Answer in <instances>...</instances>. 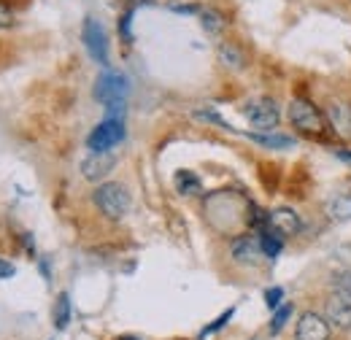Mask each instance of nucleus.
Segmentation results:
<instances>
[{
    "label": "nucleus",
    "mask_w": 351,
    "mask_h": 340,
    "mask_svg": "<svg viewBox=\"0 0 351 340\" xmlns=\"http://www.w3.org/2000/svg\"><path fill=\"white\" fill-rule=\"evenodd\" d=\"M281 300H284V289H281V287H273V289L265 292V302H267L270 311H276V308L281 305Z\"/></svg>",
    "instance_id": "24"
},
{
    "label": "nucleus",
    "mask_w": 351,
    "mask_h": 340,
    "mask_svg": "<svg viewBox=\"0 0 351 340\" xmlns=\"http://www.w3.org/2000/svg\"><path fill=\"white\" fill-rule=\"evenodd\" d=\"M130 22H132V11H128V14H125V16L119 19V33H122V38H125V43H132Z\"/></svg>",
    "instance_id": "25"
},
{
    "label": "nucleus",
    "mask_w": 351,
    "mask_h": 340,
    "mask_svg": "<svg viewBox=\"0 0 351 340\" xmlns=\"http://www.w3.org/2000/svg\"><path fill=\"white\" fill-rule=\"evenodd\" d=\"M195 117H197V119H203V122H214V125H219V127L230 130V132L235 130L232 125H227V122L221 119V117L217 114V111H214V108H208V111H206V108H200V111H195Z\"/></svg>",
    "instance_id": "22"
},
{
    "label": "nucleus",
    "mask_w": 351,
    "mask_h": 340,
    "mask_svg": "<svg viewBox=\"0 0 351 340\" xmlns=\"http://www.w3.org/2000/svg\"><path fill=\"white\" fill-rule=\"evenodd\" d=\"M92 200H95L97 211L103 213L106 219H111V221H119V219L128 213V208H130V195H128V189H125L122 184H117V181L100 184V186L92 192Z\"/></svg>",
    "instance_id": "1"
},
{
    "label": "nucleus",
    "mask_w": 351,
    "mask_h": 340,
    "mask_svg": "<svg viewBox=\"0 0 351 340\" xmlns=\"http://www.w3.org/2000/svg\"><path fill=\"white\" fill-rule=\"evenodd\" d=\"M289 122H292V127L306 132V135H324V130H327L324 114L311 100H303V97H295L289 103Z\"/></svg>",
    "instance_id": "2"
},
{
    "label": "nucleus",
    "mask_w": 351,
    "mask_h": 340,
    "mask_svg": "<svg viewBox=\"0 0 351 340\" xmlns=\"http://www.w3.org/2000/svg\"><path fill=\"white\" fill-rule=\"evenodd\" d=\"M232 313H235V308H227V311L221 313V316H219V319H217V321H211V324H208V327H206V330L200 332V338H208V335H214V332H219L221 327H224V324H227V321L232 319Z\"/></svg>",
    "instance_id": "21"
},
{
    "label": "nucleus",
    "mask_w": 351,
    "mask_h": 340,
    "mask_svg": "<svg viewBox=\"0 0 351 340\" xmlns=\"http://www.w3.org/2000/svg\"><path fill=\"white\" fill-rule=\"evenodd\" d=\"M327 321L338 330H351V292H332L327 300Z\"/></svg>",
    "instance_id": "7"
},
{
    "label": "nucleus",
    "mask_w": 351,
    "mask_h": 340,
    "mask_svg": "<svg viewBox=\"0 0 351 340\" xmlns=\"http://www.w3.org/2000/svg\"><path fill=\"white\" fill-rule=\"evenodd\" d=\"M173 11H181V14H192V11H197V5H171Z\"/></svg>",
    "instance_id": "27"
},
{
    "label": "nucleus",
    "mask_w": 351,
    "mask_h": 340,
    "mask_svg": "<svg viewBox=\"0 0 351 340\" xmlns=\"http://www.w3.org/2000/svg\"><path fill=\"white\" fill-rule=\"evenodd\" d=\"M68 321H71V298H68V292H60L57 305H54V327L65 330Z\"/></svg>",
    "instance_id": "18"
},
{
    "label": "nucleus",
    "mask_w": 351,
    "mask_h": 340,
    "mask_svg": "<svg viewBox=\"0 0 351 340\" xmlns=\"http://www.w3.org/2000/svg\"><path fill=\"white\" fill-rule=\"evenodd\" d=\"M298 340H330V321L322 319L319 313L308 311L298 319V330H295Z\"/></svg>",
    "instance_id": "8"
},
{
    "label": "nucleus",
    "mask_w": 351,
    "mask_h": 340,
    "mask_svg": "<svg viewBox=\"0 0 351 340\" xmlns=\"http://www.w3.org/2000/svg\"><path fill=\"white\" fill-rule=\"evenodd\" d=\"M289 316H292V302H284V305H278V308L273 311V321H270V335H278V332L284 330V324L289 321Z\"/></svg>",
    "instance_id": "20"
},
{
    "label": "nucleus",
    "mask_w": 351,
    "mask_h": 340,
    "mask_svg": "<svg viewBox=\"0 0 351 340\" xmlns=\"http://www.w3.org/2000/svg\"><path fill=\"white\" fill-rule=\"evenodd\" d=\"M260 246H263V252L267 259H276V256L281 254V246H284V235H278L270 224L260 230Z\"/></svg>",
    "instance_id": "13"
},
{
    "label": "nucleus",
    "mask_w": 351,
    "mask_h": 340,
    "mask_svg": "<svg viewBox=\"0 0 351 340\" xmlns=\"http://www.w3.org/2000/svg\"><path fill=\"white\" fill-rule=\"evenodd\" d=\"M246 119L252 122V127L273 130L276 125H278L281 114H278L276 100H270V97H257V100L246 103Z\"/></svg>",
    "instance_id": "6"
},
{
    "label": "nucleus",
    "mask_w": 351,
    "mask_h": 340,
    "mask_svg": "<svg viewBox=\"0 0 351 340\" xmlns=\"http://www.w3.org/2000/svg\"><path fill=\"white\" fill-rule=\"evenodd\" d=\"M327 216L335 221H349L351 219V195H335L327 203Z\"/></svg>",
    "instance_id": "16"
},
{
    "label": "nucleus",
    "mask_w": 351,
    "mask_h": 340,
    "mask_svg": "<svg viewBox=\"0 0 351 340\" xmlns=\"http://www.w3.org/2000/svg\"><path fill=\"white\" fill-rule=\"evenodd\" d=\"M330 122H332V127L341 138H351V108L346 103H332L330 106Z\"/></svg>",
    "instance_id": "12"
},
{
    "label": "nucleus",
    "mask_w": 351,
    "mask_h": 340,
    "mask_svg": "<svg viewBox=\"0 0 351 340\" xmlns=\"http://www.w3.org/2000/svg\"><path fill=\"white\" fill-rule=\"evenodd\" d=\"M249 138L257 141V143L265 146V149H276V151H278V149H292V146H295V141L287 138V135H270V132L265 135V132H254V135H249Z\"/></svg>",
    "instance_id": "17"
},
{
    "label": "nucleus",
    "mask_w": 351,
    "mask_h": 340,
    "mask_svg": "<svg viewBox=\"0 0 351 340\" xmlns=\"http://www.w3.org/2000/svg\"><path fill=\"white\" fill-rule=\"evenodd\" d=\"M119 340H141V338H132V335H125V338H119Z\"/></svg>",
    "instance_id": "28"
},
{
    "label": "nucleus",
    "mask_w": 351,
    "mask_h": 340,
    "mask_svg": "<svg viewBox=\"0 0 351 340\" xmlns=\"http://www.w3.org/2000/svg\"><path fill=\"white\" fill-rule=\"evenodd\" d=\"M200 22H203V30L211 33V36H217V33L224 30V16H221L217 8H206V11H200Z\"/></svg>",
    "instance_id": "19"
},
{
    "label": "nucleus",
    "mask_w": 351,
    "mask_h": 340,
    "mask_svg": "<svg viewBox=\"0 0 351 340\" xmlns=\"http://www.w3.org/2000/svg\"><path fill=\"white\" fill-rule=\"evenodd\" d=\"M117 165V157L111 151H92L87 160L82 162V175L87 181H103Z\"/></svg>",
    "instance_id": "9"
},
{
    "label": "nucleus",
    "mask_w": 351,
    "mask_h": 340,
    "mask_svg": "<svg viewBox=\"0 0 351 340\" xmlns=\"http://www.w3.org/2000/svg\"><path fill=\"white\" fill-rule=\"evenodd\" d=\"M82 38H84V46H87L89 57L100 65H108V36L103 30V25L97 19L87 16L84 19V30H82Z\"/></svg>",
    "instance_id": "5"
},
{
    "label": "nucleus",
    "mask_w": 351,
    "mask_h": 340,
    "mask_svg": "<svg viewBox=\"0 0 351 340\" xmlns=\"http://www.w3.org/2000/svg\"><path fill=\"white\" fill-rule=\"evenodd\" d=\"M267 219H270V227H273L278 235H284V238H292V235H298V232L303 230L300 213L292 211V208H276Z\"/></svg>",
    "instance_id": "10"
},
{
    "label": "nucleus",
    "mask_w": 351,
    "mask_h": 340,
    "mask_svg": "<svg viewBox=\"0 0 351 340\" xmlns=\"http://www.w3.org/2000/svg\"><path fill=\"white\" fill-rule=\"evenodd\" d=\"M122 138H125L122 119H103L97 127L89 132L87 146L89 151H111L117 143H122Z\"/></svg>",
    "instance_id": "4"
},
{
    "label": "nucleus",
    "mask_w": 351,
    "mask_h": 340,
    "mask_svg": "<svg viewBox=\"0 0 351 340\" xmlns=\"http://www.w3.org/2000/svg\"><path fill=\"white\" fill-rule=\"evenodd\" d=\"M263 256L265 252L263 246H260V238H254V235L235 238V243H232V259L235 262H241V265H257Z\"/></svg>",
    "instance_id": "11"
},
{
    "label": "nucleus",
    "mask_w": 351,
    "mask_h": 340,
    "mask_svg": "<svg viewBox=\"0 0 351 340\" xmlns=\"http://www.w3.org/2000/svg\"><path fill=\"white\" fill-rule=\"evenodd\" d=\"M332 284L338 292H351V270H341L332 276Z\"/></svg>",
    "instance_id": "23"
},
{
    "label": "nucleus",
    "mask_w": 351,
    "mask_h": 340,
    "mask_svg": "<svg viewBox=\"0 0 351 340\" xmlns=\"http://www.w3.org/2000/svg\"><path fill=\"white\" fill-rule=\"evenodd\" d=\"M176 189H178V195L192 197V195H200L203 192V184H200V178L192 170H178L176 173Z\"/></svg>",
    "instance_id": "14"
},
{
    "label": "nucleus",
    "mask_w": 351,
    "mask_h": 340,
    "mask_svg": "<svg viewBox=\"0 0 351 340\" xmlns=\"http://www.w3.org/2000/svg\"><path fill=\"white\" fill-rule=\"evenodd\" d=\"M16 273V267L11 265V262H5V259H0V278H11Z\"/></svg>",
    "instance_id": "26"
},
{
    "label": "nucleus",
    "mask_w": 351,
    "mask_h": 340,
    "mask_svg": "<svg viewBox=\"0 0 351 340\" xmlns=\"http://www.w3.org/2000/svg\"><path fill=\"white\" fill-rule=\"evenodd\" d=\"M128 92H130L128 79H125L122 73H114V71L103 73V76L95 82V100L103 103L106 108H108V106H125Z\"/></svg>",
    "instance_id": "3"
},
{
    "label": "nucleus",
    "mask_w": 351,
    "mask_h": 340,
    "mask_svg": "<svg viewBox=\"0 0 351 340\" xmlns=\"http://www.w3.org/2000/svg\"><path fill=\"white\" fill-rule=\"evenodd\" d=\"M219 62L232 68V71H241L246 65V57L235 43H219Z\"/></svg>",
    "instance_id": "15"
}]
</instances>
